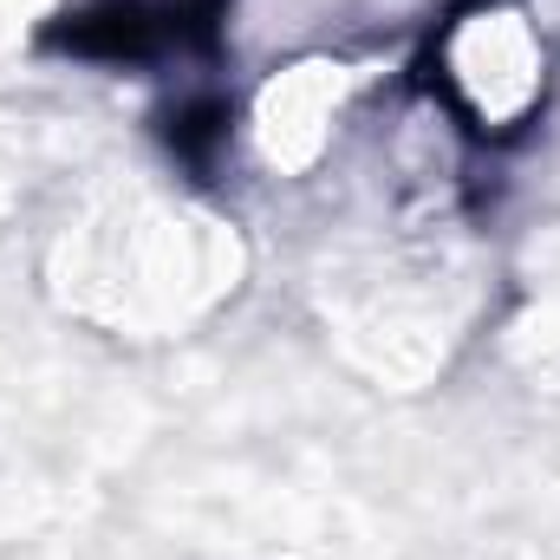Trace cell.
<instances>
[{
  "mask_svg": "<svg viewBox=\"0 0 560 560\" xmlns=\"http://www.w3.org/2000/svg\"><path fill=\"white\" fill-rule=\"evenodd\" d=\"M541 39L528 33V13L482 7L443 33V85L463 105V118L489 138L515 131L541 98Z\"/></svg>",
  "mask_w": 560,
  "mask_h": 560,
  "instance_id": "obj_1",
  "label": "cell"
}]
</instances>
